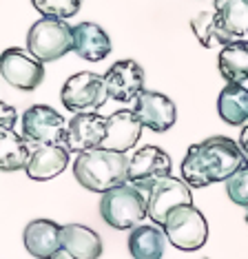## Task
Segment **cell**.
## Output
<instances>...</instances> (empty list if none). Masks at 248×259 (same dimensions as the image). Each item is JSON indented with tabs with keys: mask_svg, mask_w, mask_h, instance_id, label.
<instances>
[{
	"mask_svg": "<svg viewBox=\"0 0 248 259\" xmlns=\"http://www.w3.org/2000/svg\"><path fill=\"white\" fill-rule=\"evenodd\" d=\"M246 164L239 144L226 135H213L191 144L182 160V180L191 188H204L226 182Z\"/></svg>",
	"mask_w": 248,
	"mask_h": 259,
	"instance_id": "6da1fadb",
	"label": "cell"
},
{
	"mask_svg": "<svg viewBox=\"0 0 248 259\" xmlns=\"http://www.w3.org/2000/svg\"><path fill=\"white\" fill-rule=\"evenodd\" d=\"M129 162L131 157H127V153L91 149L78 153L73 162V175L80 186L93 193H106L129 182Z\"/></svg>",
	"mask_w": 248,
	"mask_h": 259,
	"instance_id": "7a4b0ae2",
	"label": "cell"
},
{
	"mask_svg": "<svg viewBox=\"0 0 248 259\" xmlns=\"http://www.w3.org/2000/svg\"><path fill=\"white\" fill-rule=\"evenodd\" d=\"M100 215L111 228L133 231L142 226V220L149 217V195L133 184H122L102 193Z\"/></svg>",
	"mask_w": 248,
	"mask_h": 259,
	"instance_id": "3957f363",
	"label": "cell"
},
{
	"mask_svg": "<svg viewBox=\"0 0 248 259\" xmlns=\"http://www.w3.org/2000/svg\"><path fill=\"white\" fill-rule=\"evenodd\" d=\"M27 51L40 62H53L73 51V27L67 20L40 18L29 27Z\"/></svg>",
	"mask_w": 248,
	"mask_h": 259,
	"instance_id": "277c9868",
	"label": "cell"
},
{
	"mask_svg": "<svg viewBox=\"0 0 248 259\" xmlns=\"http://www.w3.org/2000/svg\"><path fill=\"white\" fill-rule=\"evenodd\" d=\"M162 228L177 250H199L209 239V222L195 204L177 206Z\"/></svg>",
	"mask_w": 248,
	"mask_h": 259,
	"instance_id": "5b68a950",
	"label": "cell"
},
{
	"mask_svg": "<svg viewBox=\"0 0 248 259\" xmlns=\"http://www.w3.org/2000/svg\"><path fill=\"white\" fill-rule=\"evenodd\" d=\"M60 100L64 109L73 111V113H96L106 104V100H111V96L106 89L104 75L93 71H80L64 82Z\"/></svg>",
	"mask_w": 248,
	"mask_h": 259,
	"instance_id": "8992f818",
	"label": "cell"
},
{
	"mask_svg": "<svg viewBox=\"0 0 248 259\" xmlns=\"http://www.w3.org/2000/svg\"><path fill=\"white\" fill-rule=\"evenodd\" d=\"M22 135L31 144H64L69 122L47 104H33L22 113Z\"/></svg>",
	"mask_w": 248,
	"mask_h": 259,
	"instance_id": "52a82bcc",
	"label": "cell"
},
{
	"mask_svg": "<svg viewBox=\"0 0 248 259\" xmlns=\"http://www.w3.org/2000/svg\"><path fill=\"white\" fill-rule=\"evenodd\" d=\"M171 170H173V162H171L169 153L159 149V146L146 144L131 155V162H129V184L149 193L159 180L169 178Z\"/></svg>",
	"mask_w": 248,
	"mask_h": 259,
	"instance_id": "ba28073f",
	"label": "cell"
},
{
	"mask_svg": "<svg viewBox=\"0 0 248 259\" xmlns=\"http://www.w3.org/2000/svg\"><path fill=\"white\" fill-rule=\"evenodd\" d=\"M0 73L14 89L33 91L45 80V62H40L25 49L11 47L0 58Z\"/></svg>",
	"mask_w": 248,
	"mask_h": 259,
	"instance_id": "9c48e42d",
	"label": "cell"
},
{
	"mask_svg": "<svg viewBox=\"0 0 248 259\" xmlns=\"http://www.w3.org/2000/svg\"><path fill=\"white\" fill-rule=\"evenodd\" d=\"M146 195H149V217L159 228L164 226L167 217L173 213L177 206L193 204L191 186L182 178H175V175L159 180Z\"/></svg>",
	"mask_w": 248,
	"mask_h": 259,
	"instance_id": "30bf717a",
	"label": "cell"
},
{
	"mask_svg": "<svg viewBox=\"0 0 248 259\" xmlns=\"http://www.w3.org/2000/svg\"><path fill=\"white\" fill-rule=\"evenodd\" d=\"M106 138V117L98 113H75L69 120L64 146L69 153H85L100 149Z\"/></svg>",
	"mask_w": 248,
	"mask_h": 259,
	"instance_id": "8fae6325",
	"label": "cell"
},
{
	"mask_svg": "<svg viewBox=\"0 0 248 259\" xmlns=\"http://www.w3.org/2000/svg\"><path fill=\"white\" fill-rule=\"evenodd\" d=\"M106 89L115 102H135L144 89V69L135 60H120L104 73Z\"/></svg>",
	"mask_w": 248,
	"mask_h": 259,
	"instance_id": "7c38bea8",
	"label": "cell"
},
{
	"mask_svg": "<svg viewBox=\"0 0 248 259\" xmlns=\"http://www.w3.org/2000/svg\"><path fill=\"white\" fill-rule=\"evenodd\" d=\"M135 115L146 128L155 133H164L177 122V107L173 100L157 91H142L135 100Z\"/></svg>",
	"mask_w": 248,
	"mask_h": 259,
	"instance_id": "4fadbf2b",
	"label": "cell"
},
{
	"mask_svg": "<svg viewBox=\"0 0 248 259\" xmlns=\"http://www.w3.org/2000/svg\"><path fill=\"white\" fill-rule=\"evenodd\" d=\"M142 122L135 115V111L122 109L115 111L106 117V138L100 149H109L117 153H127L138 144L140 135H142Z\"/></svg>",
	"mask_w": 248,
	"mask_h": 259,
	"instance_id": "5bb4252c",
	"label": "cell"
},
{
	"mask_svg": "<svg viewBox=\"0 0 248 259\" xmlns=\"http://www.w3.org/2000/svg\"><path fill=\"white\" fill-rule=\"evenodd\" d=\"M25 248L35 259H51L62 250V226L51 220H33L22 233Z\"/></svg>",
	"mask_w": 248,
	"mask_h": 259,
	"instance_id": "9a60e30c",
	"label": "cell"
},
{
	"mask_svg": "<svg viewBox=\"0 0 248 259\" xmlns=\"http://www.w3.org/2000/svg\"><path fill=\"white\" fill-rule=\"evenodd\" d=\"M69 166V149L64 144H33L27 162V175L35 182L53 180Z\"/></svg>",
	"mask_w": 248,
	"mask_h": 259,
	"instance_id": "2e32d148",
	"label": "cell"
},
{
	"mask_svg": "<svg viewBox=\"0 0 248 259\" xmlns=\"http://www.w3.org/2000/svg\"><path fill=\"white\" fill-rule=\"evenodd\" d=\"M73 51L89 62H100L111 54V38L96 22H80L73 27Z\"/></svg>",
	"mask_w": 248,
	"mask_h": 259,
	"instance_id": "e0dca14e",
	"label": "cell"
},
{
	"mask_svg": "<svg viewBox=\"0 0 248 259\" xmlns=\"http://www.w3.org/2000/svg\"><path fill=\"white\" fill-rule=\"evenodd\" d=\"M62 250L78 259H98L102 255L100 235L82 224H64L62 226Z\"/></svg>",
	"mask_w": 248,
	"mask_h": 259,
	"instance_id": "ac0fdd59",
	"label": "cell"
},
{
	"mask_svg": "<svg viewBox=\"0 0 248 259\" xmlns=\"http://www.w3.org/2000/svg\"><path fill=\"white\" fill-rule=\"evenodd\" d=\"M167 241L169 237L164 228L155 226V224L153 226L142 224L129 235V252L133 259H162Z\"/></svg>",
	"mask_w": 248,
	"mask_h": 259,
	"instance_id": "d6986e66",
	"label": "cell"
},
{
	"mask_svg": "<svg viewBox=\"0 0 248 259\" xmlns=\"http://www.w3.org/2000/svg\"><path fill=\"white\" fill-rule=\"evenodd\" d=\"M217 67L230 84H248V40H233L222 47Z\"/></svg>",
	"mask_w": 248,
	"mask_h": 259,
	"instance_id": "ffe728a7",
	"label": "cell"
},
{
	"mask_svg": "<svg viewBox=\"0 0 248 259\" xmlns=\"http://www.w3.org/2000/svg\"><path fill=\"white\" fill-rule=\"evenodd\" d=\"M217 113L230 126L246 124L248 122V87L226 82V87H224L220 98H217Z\"/></svg>",
	"mask_w": 248,
	"mask_h": 259,
	"instance_id": "44dd1931",
	"label": "cell"
},
{
	"mask_svg": "<svg viewBox=\"0 0 248 259\" xmlns=\"http://www.w3.org/2000/svg\"><path fill=\"white\" fill-rule=\"evenodd\" d=\"M213 9L230 38L248 40V0H215Z\"/></svg>",
	"mask_w": 248,
	"mask_h": 259,
	"instance_id": "7402d4cb",
	"label": "cell"
},
{
	"mask_svg": "<svg viewBox=\"0 0 248 259\" xmlns=\"http://www.w3.org/2000/svg\"><path fill=\"white\" fill-rule=\"evenodd\" d=\"M31 149L27 146L25 135H18L14 128H0V170L11 173V170L27 168Z\"/></svg>",
	"mask_w": 248,
	"mask_h": 259,
	"instance_id": "603a6c76",
	"label": "cell"
},
{
	"mask_svg": "<svg viewBox=\"0 0 248 259\" xmlns=\"http://www.w3.org/2000/svg\"><path fill=\"white\" fill-rule=\"evenodd\" d=\"M191 29H193L195 38H197L199 42H202V47H206V49H213V47H217V45L226 47L228 42H233V38H230L226 33V29L222 27L215 9L199 11L197 16H193Z\"/></svg>",
	"mask_w": 248,
	"mask_h": 259,
	"instance_id": "cb8c5ba5",
	"label": "cell"
},
{
	"mask_svg": "<svg viewBox=\"0 0 248 259\" xmlns=\"http://www.w3.org/2000/svg\"><path fill=\"white\" fill-rule=\"evenodd\" d=\"M35 11L45 16V18H58L67 20L75 16L82 7V0H31Z\"/></svg>",
	"mask_w": 248,
	"mask_h": 259,
	"instance_id": "d4e9b609",
	"label": "cell"
},
{
	"mask_svg": "<svg viewBox=\"0 0 248 259\" xmlns=\"http://www.w3.org/2000/svg\"><path fill=\"white\" fill-rule=\"evenodd\" d=\"M226 193L233 204L248 208V164H244L233 178L226 180Z\"/></svg>",
	"mask_w": 248,
	"mask_h": 259,
	"instance_id": "484cf974",
	"label": "cell"
},
{
	"mask_svg": "<svg viewBox=\"0 0 248 259\" xmlns=\"http://www.w3.org/2000/svg\"><path fill=\"white\" fill-rule=\"evenodd\" d=\"M18 122V111L7 102H0V128H14Z\"/></svg>",
	"mask_w": 248,
	"mask_h": 259,
	"instance_id": "4316f807",
	"label": "cell"
},
{
	"mask_svg": "<svg viewBox=\"0 0 248 259\" xmlns=\"http://www.w3.org/2000/svg\"><path fill=\"white\" fill-rule=\"evenodd\" d=\"M237 144H239V149H241V153H244V157H246V164H248V124L241 128Z\"/></svg>",
	"mask_w": 248,
	"mask_h": 259,
	"instance_id": "83f0119b",
	"label": "cell"
},
{
	"mask_svg": "<svg viewBox=\"0 0 248 259\" xmlns=\"http://www.w3.org/2000/svg\"><path fill=\"white\" fill-rule=\"evenodd\" d=\"M51 259H78V257H73L71 252H67V250H60L58 255H53Z\"/></svg>",
	"mask_w": 248,
	"mask_h": 259,
	"instance_id": "f1b7e54d",
	"label": "cell"
},
{
	"mask_svg": "<svg viewBox=\"0 0 248 259\" xmlns=\"http://www.w3.org/2000/svg\"><path fill=\"white\" fill-rule=\"evenodd\" d=\"M246 224H248V208H246Z\"/></svg>",
	"mask_w": 248,
	"mask_h": 259,
	"instance_id": "f546056e",
	"label": "cell"
}]
</instances>
